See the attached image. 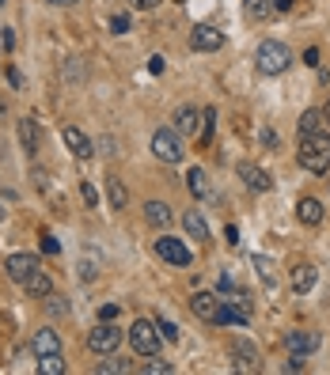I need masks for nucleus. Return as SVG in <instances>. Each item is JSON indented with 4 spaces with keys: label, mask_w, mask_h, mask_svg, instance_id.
<instances>
[{
    "label": "nucleus",
    "mask_w": 330,
    "mask_h": 375,
    "mask_svg": "<svg viewBox=\"0 0 330 375\" xmlns=\"http://www.w3.org/2000/svg\"><path fill=\"white\" fill-rule=\"evenodd\" d=\"M300 167L311 174H323L330 171V137L327 133H308V137H300Z\"/></svg>",
    "instance_id": "nucleus-1"
},
{
    "label": "nucleus",
    "mask_w": 330,
    "mask_h": 375,
    "mask_svg": "<svg viewBox=\"0 0 330 375\" xmlns=\"http://www.w3.org/2000/svg\"><path fill=\"white\" fill-rule=\"evenodd\" d=\"M254 65H259V73H266V76H281L288 65H293V53H288L285 42L266 38L259 50H254Z\"/></svg>",
    "instance_id": "nucleus-2"
},
{
    "label": "nucleus",
    "mask_w": 330,
    "mask_h": 375,
    "mask_svg": "<svg viewBox=\"0 0 330 375\" xmlns=\"http://www.w3.org/2000/svg\"><path fill=\"white\" fill-rule=\"evenodd\" d=\"M130 345L137 356H156L159 345H164V333H159L156 322H148V318H137L130 326Z\"/></svg>",
    "instance_id": "nucleus-3"
},
{
    "label": "nucleus",
    "mask_w": 330,
    "mask_h": 375,
    "mask_svg": "<svg viewBox=\"0 0 330 375\" xmlns=\"http://www.w3.org/2000/svg\"><path fill=\"white\" fill-rule=\"evenodd\" d=\"M87 349L95 356H114L122 349V330L114 322H99L95 330H87Z\"/></svg>",
    "instance_id": "nucleus-4"
},
{
    "label": "nucleus",
    "mask_w": 330,
    "mask_h": 375,
    "mask_svg": "<svg viewBox=\"0 0 330 375\" xmlns=\"http://www.w3.org/2000/svg\"><path fill=\"white\" fill-rule=\"evenodd\" d=\"M190 307H194L198 318H205V322H213V326H228V322H232L228 303L216 300V292H198V296L190 300Z\"/></svg>",
    "instance_id": "nucleus-5"
},
{
    "label": "nucleus",
    "mask_w": 330,
    "mask_h": 375,
    "mask_svg": "<svg viewBox=\"0 0 330 375\" xmlns=\"http://www.w3.org/2000/svg\"><path fill=\"white\" fill-rule=\"evenodd\" d=\"M152 156H156L159 163H182V156H186V148H182V133L156 129V137H152Z\"/></svg>",
    "instance_id": "nucleus-6"
},
{
    "label": "nucleus",
    "mask_w": 330,
    "mask_h": 375,
    "mask_svg": "<svg viewBox=\"0 0 330 375\" xmlns=\"http://www.w3.org/2000/svg\"><path fill=\"white\" fill-rule=\"evenodd\" d=\"M156 254L164 262H171V266H179V269H186L190 262H194V254H190V246L182 243V239H171V235H164V239H156Z\"/></svg>",
    "instance_id": "nucleus-7"
},
{
    "label": "nucleus",
    "mask_w": 330,
    "mask_h": 375,
    "mask_svg": "<svg viewBox=\"0 0 330 375\" xmlns=\"http://www.w3.org/2000/svg\"><path fill=\"white\" fill-rule=\"evenodd\" d=\"M4 269H8V277H12L15 284H23L35 269H42V262H38V254H12V258L4 262Z\"/></svg>",
    "instance_id": "nucleus-8"
},
{
    "label": "nucleus",
    "mask_w": 330,
    "mask_h": 375,
    "mask_svg": "<svg viewBox=\"0 0 330 375\" xmlns=\"http://www.w3.org/2000/svg\"><path fill=\"white\" fill-rule=\"evenodd\" d=\"M190 46H194L198 53H213V50H220V46H224V35L216 27H209V23H201V27L190 30Z\"/></svg>",
    "instance_id": "nucleus-9"
},
{
    "label": "nucleus",
    "mask_w": 330,
    "mask_h": 375,
    "mask_svg": "<svg viewBox=\"0 0 330 375\" xmlns=\"http://www.w3.org/2000/svg\"><path fill=\"white\" fill-rule=\"evenodd\" d=\"M285 345H288V353H296V356H311L319 349V333L315 330H288Z\"/></svg>",
    "instance_id": "nucleus-10"
},
{
    "label": "nucleus",
    "mask_w": 330,
    "mask_h": 375,
    "mask_svg": "<svg viewBox=\"0 0 330 375\" xmlns=\"http://www.w3.org/2000/svg\"><path fill=\"white\" fill-rule=\"evenodd\" d=\"M61 137H65V148H69L76 159H92V156H95V145L76 129V125H65V133H61Z\"/></svg>",
    "instance_id": "nucleus-11"
},
{
    "label": "nucleus",
    "mask_w": 330,
    "mask_h": 375,
    "mask_svg": "<svg viewBox=\"0 0 330 375\" xmlns=\"http://www.w3.org/2000/svg\"><path fill=\"white\" fill-rule=\"evenodd\" d=\"M239 179H243L247 186L254 190V194H266V190L273 186V179H270V174L262 171L259 163H239Z\"/></svg>",
    "instance_id": "nucleus-12"
},
{
    "label": "nucleus",
    "mask_w": 330,
    "mask_h": 375,
    "mask_svg": "<svg viewBox=\"0 0 330 375\" xmlns=\"http://www.w3.org/2000/svg\"><path fill=\"white\" fill-rule=\"evenodd\" d=\"M232 356H236V368L259 372V349H254L251 341H236V345H232Z\"/></svg>",
    "instance_id": "nucleus-13"
},
{
    "label": "nucleus",
    "mask_w": 330,
    "mask_h": 375,
    "mask_svg": "<svg viewBox=\"0 0 330 375\" xmlns=\"http://www.w3.org/2000/svg\"><path fill=\"white\" fill-rule=\"evenodd\" d=\"M31 349H35V356H53V353H61L58 330H38L35 341H31Z\"/></svg>",
    "instance_id": "nucleus-14"
},
{
    "label": "nucleus",
    "mask_w": 330,
    "mask_h": 375,
    "mask_svg": "<svg viewBox=\"0 0 330 375\" xmlns=\"http://www.w3.org/2000/svg\"><path fill=\"white\" fill-rule=\"evenodd\" d=\"M144 220H148L152 228H167L175 220V212H171V205H167V201H148V205H144Z\"/></svg>",
    "instance_id": "nucleus-15"
},
{
    "label": "nucleus",
    "mask_w": 330,
    "mask_h": 375,
    "mask_svg": "<svg viewBox=\"0 0 330 375\" xmlns=\"http://www.w3.org/2000/svg\"><path fill=\"white\" fill-rule=\"evenodd\" d=\"M23 292H27V296H35V300H46V296L53 292V281L42 273V269H35V273L23 281Z\"/></svg>",
    "instance_id": "nucleus-16"
},
{
    "label": "nucleus",
    "mask_w": 330,
    "mask_h": 375,
    "mask_svg": "<svg viewBox=\"0 0 330 375\" xmlns=\"http://www.w3.org/2000/svg\"><path fill=\"white\" fill-rule=\"evenodd\" d=\"M38 140H42L38 122H35V118H23V122H19V145L27 148V156H35V152H38Z\"/></svg>",
    "instance_id": "nucleus-17"
},
{
    "label": "nucleus",
    "mask_w": 330,
    "mask_h": 375,
    "mask_svg": "<svg viewBox=\"0 0 330 375\" xmlns=\"http://www.w3.org/2000/svg\"><path fill=\"white\" fill-rule=\"evenodd\" d=\"M296 217H300V224L315 228L319 220H323V205H319L315 197H300V205H296Z\"/></svg>",
    "instance_id": "nucleus-18"
},
{
    "label": "nucleus",
    "mask_w": 330,
    "mask_h": 375,
    "mask_svg": "<svg viewBox=\"0 0 330 375\" xmlns=\"http://www.w3.org/2000/svg\"><path fill=\"white\" fill-rule=\"evenodd\" d=\"M182 228H186L190 239H209V224H205V217H201L198 209H186V212H182Z\"/></svg>",
    "instance_id": "nucleus-19"
},
{
    "label": "nucleus",
    "mask_w": 330,
    "mask_h": 375,
    "mask_svg": "<svg viewBox=\"0 0 330 375\" xmlns=\"http://www.w3.org/2000/svg\"><path fill=\"white\" fill-rule=\"evenodd\" d=\"M315 289V266H296L293 269V292L296 296H304V292Z\"/></svg>",
    "instance_id": "nucleus-20"
},
{
    "label": "nucleus",
    "mask_w": 330,
    "mask_h": 375,
    "mask_svg": "<svg viewBox=\"0 0 330 375\" xmlns=\"http://www.w3.org/2000/svg\"><path fill=\"white\" fill-rule=\"evenodd\" d=\"M198 122H201V114H198L194 107H179V114H175V133H182V137H186V133L198 129Z\"/></svg>",
    "instance_id": "nucleus-21"
},
{
    "label": "nucleus",
    "mask_w": 330,
    "mask_h": 375,
    "mask_svg": "<svg viewBox=\"0 0 330 375\" xmlns=\"http://www.w3.org/2000/svg\"><path fill=\"white\" fill-rule=\"evenodd\" d=\"M323 110H304L300 114V137H308V133H323Z\"/></svg>",
    "instance_id": "nucleus-22"
},
{
    "label": "nucleus",
    "mask_w": 330,
    "mask_h": 375,
    "mask_svg": "<svg viewBox=\"0 0 330 375\" xmlns=\"http://www.w3.org/2000/svg\"><path fill=\"white\" fill-rule=\"evenodd\" d=\"M107 197H110L114 209H125V205H130V190H125L118 179H107Z\"/></svg>",
    "instance_id": "nucleus-23"
},
{
    "label": "nucleus",
    "mask_w": 330,
    "mask_h": 375,
    "mask_svg": "<svg viewBox=\"0 0 330 375\" xmlns=\"http://www.w3.org/2000/svg\"><path fill=\"white\" fill-rule=\"evenodd\" d=\"M186 182H190V194L194 197H209V182H205V171H201V167H190Z\"/></svg>",
    "instance_id": "nucleus-24"
},
{
    "label": "nucleus",
    "mask_w": 330,
    "mask_h": 375,
    "mask_svg": "<svg viewBox=\"0 0 330 375\" xmlns=\"http://www.w3.org/2000/svg\"><path fill=\"white\" fill-rule=\"evenodd\" d=\"M270 8H273V0H243L247 19H266V15H270Z\"/></svg>",
    "instance_id": "nucleus-25"
},
{
    "label": "nucleus",
    "mask_w": 330,
    "mask_h": 375,
    "mask_svg": "<svg viewBox=\"0 0 330 375\" xmlns=\"http://www.w3.org/2000/svg\"><path fill=\"white\" fill-rule=\"evenodd\" d=\"M38 372H42V375H61V372H65V360H61V353L38 356Z\"/></svg>",
    "instance_id": "nucleus-26"
},
{
    "label": "nucleus",
    "mask_w": 330,
    "mask_h": 375,
    "mask_svg": "<svg viewBox=\"0 0 330 375\" xmlns=\"http://www.w3.org/2000/svg\"><path fill=\"white\" fill-rule=\"evenodd\" d=\"M216 133V110H201V145L209 148V140H213Z\"/></svg>",
    "instance_id": "nucleus-27"
},
{
    "label": "nucleus",
    "mask_w": 330,
    "mask_h": 375,
    "mask_svg": "<svg viewBox=\"0 0 330 375\" xmlns=\"http://www.w3.org/2000/svg\"><path fill=\"white\" fill-rule=\"evenodd\" d=\"M171 372H175V364L159 360V353L148 356V364H144V375H171Z\"/></svg>",
    "instance_id": "nucleus-28"
},
{
    "label": "nucleus",
    "mask_w": 330,
    "mask_h": 375,
    "mask_svg": "<svg viewBox=\"0 0 330 375\" xmlns=\"http://www.w3.org/2000/svg\"><path fill=\"white\" fill-rule=\"evenodd\" d=\"M95 372H99V375H114V372L125 375V372H130V360H122V356H118V360H103Z\"/></svg>",
    "instance_id": "nucleus-29"
},
{
    "label": "nucleus",
    "mask_w": 330,
    "mask_h": 375,
    "mask_svg": "<svg viewBox=\"0 0 330 375\" xmlns=\"http://www.w3.org/2000/svg\"><path fill=\"white\" fill-rule=\"evenodd\" d=\"M156 326H159V333H164V341H179L182 338V330L171 322V318H156Z\"/></svg>",
    "instance_id": "nucleus-30"
},
{
    "label": "nucleus",
    "mask_w": 330,
    "mask_h": 375,
    "mask_svg": "<svg viewBox=\"0 0 330 375\" xmlns=\"http://www.w3.org/2000/svg\"><path fill=\"white\" fill-rule=\"evenodd\" d=\"M46 300H50V303H46V311H50V315H65V311H69V303L61 300V296H53V292Z\"/></svg>",
    "instance_id": "nucleus-31"
},
{
    "label": "nucleus",
    "mask_w": 330,
    "mask_h": 375,
    "mask_svg": "<svg viewBox=\"0 0 330 375\" xmlns=\"http://www.w3.org/2000/svg\"><path fill=\"white\" fill-rule=\"evenodd\" d=\"M130 15H114V19H110V30H114V35H130Z\"/></svg>",
    "instance_id": "nucleus-32"
},
{
    "label": "nucleus",
    "mask_w": 330,
    "mask_h": 375,
    "mask_svg": "<svg viewBox=\"0 0 330 375\" xmlns=\"http://www.w3.org/2000/svg\"><path fill=\"white\" fill-rule=\"evenodd\" d=\"M254 266H259V277H262V281H266V284H273V269H270V262H266L262 254L254 258Z\"/></svg>",
    "instance_id": "nucleus-33"
},
{
    "label": "nucleus",
    "mask_w": 330,
    "mask_h": 375,
    "mask_svg": "<svg viewBox=\"0 0 330 375\" xmlns=\"http://www.w3.org/2000/svg\"><path fill=\"white\" fill-rule=\"evenodd\" d=\"M118 318V303H103L99 307V322H114Z\"/></svg>",
    "instance_id": "nucleus-34"
},
{
    "label": "nucleus",
    "mask_w": 330,
    "mask_h": 375,
    "mask_svg": "<svg viewBox=\"0 0 330 375\" xmlns=\"http://www.w3.org/2000/svg\"><path fill=\"white\" fill-rule=\"evenodd\" d=\"M12 46H15V35H12V27H4V30H0V50L12 53Z\"/></svg>",
    "instance_id": "nucleus-35"
},
{
    "label": "nucleus",
    "mask_w": 330,
    "mask_h": 375,
    "mask_svg": "<svg viewBox=\"0 0 330 375\" xmlns=\"http://www.w3.org/2000/svg\"><path fill=\"white\" fill-rule=\"evenodd\" d=\"M80 197H84L87 205H95V201H99V194H95V186H92V182H84V186H80Z\"/></svg>",
    "instance_id": "nucleus-36"
},
{
    "label": "nucleus",
    "mask_w": 330,
    "mask_h": 375,
    "mask_svg": "<svg viewBox=\"0 0 330 375\" xmlns=\"http://www.w3.org/2000/svg\"><path fill=\"white\" fill-rule=\"evenodd\" d=\"M58 250H61V243H58L53 235H46V239H42V254H58Z\"/></svg>",
    "instance_id": "nucleus-37"
},
{
    "label": "nucleus",
    "mask_w": 330,
    "mask_h": 375,
    "mask_svg": "<svg viewBox=\"0 0 330 375\" xmlns=\"http://www.w3.org/2000/svg\"><path fill=\"white\" fill-rule=\"evenodd\" d=\"M130 4L137 8V12H152V8L159 4V0H130Z\"/></svg>",
    "instance_id": "nucleus-38"
},
{
    "label": "nucleus",
    "mask_w": 330,
    "mask_h": 375,
    "mask_svg": "<svg viewBox=\"0 0 330 375\" xmlns=\"http://www.w3.org/2000/svg\"><path fill=\"white\" fill-rule=\"evenodd\" d=\"M304 65H311V68L319 65V50H315V46H311V50H304Z\"/></svg>",
    "instance_id": "nucleus-39"
},
{
    "label": "nucleus",
    "mask_w": 330,
    "mask_h": 375,
    "mask_svg": "<svg viewBox=\"0 0 330 375\" xmlns=\"http://www.w3.org/2000/svg\"><path fill=\"white\" fill-rule=\"evenodd\" d=\"M8 84H12V87H23V73H19V68H8Z\"/></svg>",
    "instance_id": "nucleus-40"
},
{
    "label": "nucleus",
    "mask_w": 330,
    "mask_h": 375,
    "mask_svg": "<svg viewBox=\"0 0 330 375\" xmlns=\"http://www.w3.org/2000/svg\"><path fill=\"white\" fill-rule=\"evenodd\" d=\"M262 145L273 148V145H277V133H273V129H262Z\"/></svg>",
    "instance_id": "nucleus-41"
},
{
    "label": "nucleus",
    "mask_w": 330,
    "mask_h": 375,
    "mask_svg": "<svg viewBox=\"0 0 330 375\" xmlns=\"http://www.w3.org/2000/svg\"><path fill=\"white\" fill-rule=\"evenodd\" d=\"M273 8H277V12H288V8H293V0H273Z\"/></svg>",
    "instance_id": "nucleus-42"
},
{
    "label": "nucleus",
    "mask_w": 330,
    "mask_h": 375,
    "mask_svg": "<svg viewBox=\"0 0 330 375\" xmlns=\"http://www.w3.org/2000/svg\"><path fill=\"white\" fill-rule=\"evenodd\" d=\"M50 4H58V8H72V4H80V0H50Z\"/></svg>",
    "instance_id": "nucleus-43"
},
{
    "label": "nucleus",
    "mask_w": 330,
    "mask_h": 375,
    "mask_svg": "<svg viewBox=\"0 0 330 375\" xmlns=\"http://www.w3.org/2000/svg\"><path fill=\"white\" fill-rule=\"evenodd\" d=\"M323 118H327V122H330V99H327V107H323Z\"/></svg>",
    "instance_id": "nucleus-44"
},
{
    "label": "nucleus",
    "mask_w": 330,
    "mask_h": 375,
    "mask_svg": "<svg viewBox=\"0 0 330 375\" xmlns=\"http://www.w3.org/2000/svg\"><path fill=\"white\" fill-rule=\"evenodd\" d=\"M0 224H4V205H0Z\"/></svg>",
    "instance_id": "nucleus-45"
},
{
    "label": "nucleus",
    "mask_w": 330,
    "mask_h": 375,
    "mask_svg": "<svg viewBox=\"0 0 330 375\" xmlns=\"http://www.w3.org/2000/svg\"><path fill=\"white\" fill-rule=\"evenodd\" d=\"M175 4H186V0H175Z\"/></svg>",
    "instance_id": "nucleus-46"
},
{
    "label": "nucleus",
    "mask_w": 330,
    "mask_h": 375,
    "mask_svg": "<svg viewBox=\"0 0 330 375\" xmlns=\"http://www.w3.org/2000/svg\"><path fill=\"white\" fill-rule=\"evenodd\" d=\"M0 30H4V27H0Z\"/></svg>",
    "instance_id": "nucleus-47"
}]
</instances>
